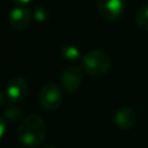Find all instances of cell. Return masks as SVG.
Returning <instances> with one entry per match:
<instances>
[{
    "label": "cell",
    "mask_w": 148,
    "mask_h": 148,
    "mask_svg": "<svg viewBox=\"0 0 148 148\" xmlns=\"http://www.w3.org/2000/svg\"><path fill=\"white\" fill-rule=\"evenodd\" d=\"M62 91L56 83H47L45 84L39 94H38V102L42 108L46 110H56L62 103Z\"/></svg>",
    "instance_id": "3"
},
{
    "label": "cell",
    "mask_w": 148,
    "mask_h": 148,
    "mask_svg": "<svg viewBox=\"0 0 148 148\" xmlns=\"http://www.w3.org/2000/svg\"><path fill=\"white\" fill-rule=\"evenodd\" d=\"M97 9L103 18L113 22L125 12V0H97Z\"/></svg>",
    "instance_id": "4"
},
{
    "label": "cell",
    "mask_w": 148,
    "mask_h": 148,
    "mask_svg": "<svg viewBox=\"0 0 148 148\" xmlns=\"http://www.w3.org/2000/svg\"><path fill=\"white\" fill-rule=\"evenodd\" d=\"M135 23L139 29L148 30V3L141 6L135 15Z\"/></svg>",
    "instance_id": "9"
},
{
    "label": "cell",
    "mask_w": 148,
    "mask_h": 148,
    "mask_svg": "<svg viewBox=\"0 0 148 148\" xmlns=\"http://www.w3.org/2000/svg\"><path fill=\"white\" fill-rule=\"evenodd\" d=\"M44 148H57V147H54V146H51V145H49V146H45Z\"/></svg>",
    "instance_id": "16"
},
{
    "label": "cell",
    "mask_w": 148,
    "mask_h": 148,
    "mask_svg": "<svg viewBox=\"0 0 148 148\" xmlns=\"http://www.w3.org/2000/svg\"><path fill=\"white\" fill-rule=\"evenodd\" d=\"M22 116V111L21 109L18 108H15V106H12V108H8L5 112V118L6 120L8 121H16L17 119H20Z\"/></svg>",
    "instance_id": "11"
},
{
    "label": "cell",
    "mask_w": 148,
    "mask_h": 148,
    "mask_svg": "<svg viewBox=\"0 0 148 148\" xmlns=\"http://www.w3.org/2000/svg\"><path fill=\"white\" fill-rule=\"evenodd\" d=\"M114 124L120 128V130H130L136 121V113L133 109L123 106L118 109L114 113L113 117Z\"/></svg>",
    "instance_id": "8"
},
{
    "label": "cell",
    "mask_w": 148,
    "mask_h": 148,
    "mask_svg": "<svg viewBox=\"0 0 148 148\" xmlns=\"http://www.w3.org/2000/svg\"><path fill=\"white\" fill-rule=\"evenodd\" d=\"M31 16L32 14L28 8L23 6H17L9 12L8 23L14 30H23L30 24Z\"/></svg>",
    "instance_id": "7"
},
{
    "label": "cell",
    "mask_w": 148,
    "mask_h": 148,
    "mask_svg": "<svg viewBox=\"0 0 148 148\" xmlns=\"http://www.w3.org/2000/svg\"><path fill=\"white\" fill-rule=\"evenodd\" d=\"M61 86L68 94H74L81 86L82 81V74L81 69L77 66H69L67 67L60 77Z\"/></svg>",
    "instance_id": "6"
},
{
    "label": "cell",
    "mask_w": 148,
    "mask_h": 148,
    "mask_svg": "<svg viewBox=\"0 0 148 148\" xmlns=\"http://www.w3.org/2000/svg\"><path fill=\"white\" fill-rule=\"evenodd\" d=\"M28 90V82L21 76H15L10 79L6 86V97L12 103H18L27 96Z\"/></svg>",
    "instance_id": "5"
},
{
    "label": "cell",
    "mask_w": 148,
    "mask_h": 148,
    "mask_svg": "<svg viewBox=\"0 0 148 148\" xmlns=\"http://www.w3.org/2000/svg\"><path fill=\"white\" fill-rule=\"evenodd\" d=\"M5 131H6V120L2 117H0V139L3 136Z\"/></svg>",
    "instance_id": "13"
},
{
    "label": "cell",
    "mask_w": 148,
    "mask_h": 148,
    "mask_svg": "<svg viewBox=\"0 0 148 148\" xmlns=\"http://www.w3.org/2000/svg\"><path fill=\"white\" fill-rule=\"evenodd\" d=\"M2 103H3V92H2V89L0 87V108L2 106Z\"/></svg>",
    "instance_id": "15"
},
{
    "label": "cell",
    "mask_w": 148,
    "mask_h": 148,
    "mask_svg": "<svg viewBox=\"0 0 148 148\" xmlns=\"http://www.w3.org/2000/svg\"><path fill=\"white\" fill-rule=\"evenodd\" d=\"M111 66L110 56L102 50H92L86 53L82 58L83 71L91 76L104 75Z\"/></svg>",
    "instance_id": "2"
},
{
    "label": "cell",
    "mask_w": 148,
    "mask_h": 148,
    "mask_svg": "<svg viewBox=\"0 0 148 148\" xmlns=\"http://www.w3.org/2000/svg\"><path fill=\"white\" fill-rule=\"evenodd\" d=\"M14 3H16L17 6H24L27 3H29L31 0H12Z\"/></svg>",
    "instance_id": "14"
},
{
    "label": "cell",
    "mask_w": 148,
    "mask_h": 148,
    "mask_svg": "<svg viewBox=\"0 0 148 148\" xmlns=\"http://www.w3.org/2000/svg\"><path fill=\"white\" fill-rule=\"evenodd\" d=\"M31 14H32V17L38 22H44L47 18V10L42 6L35 7Z\"/></svg>",
    "instance_id": "12"
},
{
    "label": "cell",
    "mask_w": 148,
    "mask_h": 148,
    "mask_svg": "<svg viewBox=\"0 0 148 148\" xmlns=\"http://www.w3.org/2000/svg\"><path fill=\"white\" fill-rule=\"evenodd\" d=\"M46 135V125L38 114H30L21 120L17 139L27 148H39Z\"/></svg>",
    "instance_id": "1"
},
{
    "label": "cell",
    "mask_w": 148,
    "mask_h": 148,
    "mask_svg": "<svg viewBox=\"0 0 148 148\" xmlns=\"http://www.w3.org/2000/svg\"><path fill=\"white\" fill-rule=\"evenodd\" d=\"M60 53H61L62 58H65V59H67L69 61L77 60L80 58V56H81L80 50L75 45H72V44H66V45L61 46Z\"/></svg>",
    "instance_id": "10"
}]
</instances>
